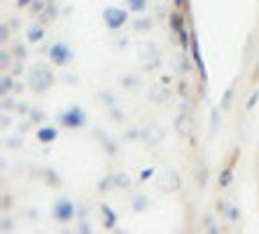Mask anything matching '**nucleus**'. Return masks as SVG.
Returning <instances> with one entry per match:
<instances>
[{
    "mask_svg": "<svg viewBox=\"0 0 259 234\" xmlns=\"http://www.w3.org/2000/svg\"><path fill=\"white\" fill-rule=\"evenodd\" d=\"M76 216V206L74 202H70L68 198H59L55 204H53V218L61 224L70 222L72 218Z\"/></svg>",
    "mask_w": 259,
    "mask_h": 234,
    "instance_id": "obj_5",
    "label": "nucleus"
},
{
    "mask_svg": "<svg viewBox=\"0 0 259 234\" xmlns=\"http://www.w3.org/2000/svg\"><path fill=\"white\" fill-rule=\"evenodd\" d=\"M192 55H194L196 66H198L200 72H202V78H206V70H204V66H202V59H200V51H198V43H196V41H192Z\"/></svg>",
    "mask_w": 259,
    "mask_h": 234,
    "instance_id": "obj_18",
    "label": "nucleus"
},
{
    "mask_svg": "<svg viewBox=\"0 0 259 234\" xmlns=\"http://www.w3.org/2000/svg\"><path fill=\"white\" fill-rule=\"evenodd\" d=\"M151 175H153V169H151V167H149V169H145V171H143V175H141V179L145 181V179H149Z\"/></svg>",
    "mask_w": 259,
    "mask_h": 234,
    "instance_id": "obj_31",
    "label": "nucleus"
},
{
    "mask_svg": "<svg viewBox=\"0 0 259 234\" xmlns=\"http://www.w3.org/2000/svg\"><path fill=\"white\" fill-rule=\"evenodd\" d=\"M49 59H51L53 66L66 68V66H70L72 59H74V51H72V47L68 43H63V41H55V43L49 47Z\"/></svg>",
    "mask_w": 259,
    "mask_h": 234,
    "instance_id": "obj_2",
    "label": "nucleus"
},
{
    "mask_svg": "<svg viewBox=\"0 0 259 234\" xmlns=\"http://www.w3.org/2000/svg\"><path fill=\"white\" fill-rule=\"evenodd\" d=\"M147 206H149V200H147L145 196L133 198V210H135V212H143V210H147Z\"/></svg>",
    "mask_w": 259,
    "mask_h": 234,
    "instance_id": "obj_20",
    "label": "nucleus"
},
{
    "mask_svg": "<svg viewBox=\"0 0 259 234\" xmlns=\"http://www.w3.org/2000/svg\"><path fill=\"white\" fill-rule=\"evenodd\" d=\"M102 16H104L106 27H109L111 31H119L129 20V10L119 8V6H109V8H104Z\"/></svg>",
    "mask_w": 259,
    "mask_h": 234,
    "instance_id": "obj_4",
    "label": "nucleus"
},
{
    "mask_svg": "<svg viewBox=\"0 0 259 234\" xmlns=\"http://www.w3.org/2000/svg\"><path fill=\"white\" fill-rule=\"evenodd\" d=\"M59 124H63L66 129H82L86 124V112L80 108V106H72V108L63 110L59 116H57Z\"/></svg>",
    "mask_w": 259,
    "mask_h": 234,
    "instance_id": "obj_3",
    "label": "nucleus"
},
{
    "mask_svg": "<svg viewBox=\"0 0 259 234\" xmlns=\"http://www.w3.org/2000/svg\"><path fill=\"white\" fill-rule=\"evenodd\" d=\"M165 139V129L161 124H149L145 129V141L147 143H161Z\"/></svg>",
    "mask_w": 259,
    "mask_h": 234,
    "instance_id": "obj_7",
    "label": "nucleus"
},
{
    "mask_svg": "<svg viewBox=\"0 0 259 234\" xmlns=\"http://www.w3.org/2000/svg\"><path fill=\"white\" fill-rule=\"evenodd\" d=\"M8 90H12V79L4 76V78H2V94H6Z\"/></svg>",
    "mask_w": 259,
    "mask_h": 234,
    "instance_id": "obj_25",
    "label": "nucleus"
},
{
    "mask_svg": "<svg viewBox=\"0 0 259 234\" xmlns=\"http://www.w3.org/2000/svg\"><path fill=\"white\" fill-rule=\"evenodd\" d=\"M53 81H55V76H53V72L45 66V63H35V66L31 68V72H29V86H31V90L35 94L47 92L53 86Z\"/></svg>",
    "mask_w": 259,
    "mask_h": 234,
    "instance_id": "obj_1",
    "label": "nucleus"
},
{
    "mask_svg": "<svg viewBox=\"0 0 259 234\" xmlns=\"http://www.w3.org/2000/svg\"><path fill=\"white\" fill-rule=\"evenodd\" d=\"M31 8H33V12L37 14V12H39V8H43V0H35V2L31 4Z\"/></svg>",
    "mask_w": 259,
    "mask_h": 234,
    "instance_id": "obj_29",
    "label": "nucleus"
},
{
    "mask_svg": "<svg viewBox=\"0 0 259 234\" xmlns=\"http://www.w3.org/2000/svg\"><path fill=\"white\" fill-rule=\"evenodd\" d=\"M0 57H2V70H6V66H8V63H10V55L2 49V53H0Z\"/></svg>",
    "mask_w": 259,
    "mask_h": 234,
    "instance_id": "obj_27",
    "label": "nucleus"
},
{
    "mask_svg": "<svg viewBox=\"0 0 259 234\" xmlns=\"http://www.w3.org/2000/svg\"><path fill=\"white\" fill-rule=\"evenodd\" d=\"M12 49H14V53H16V57H18V59H25V57H27V49H25L23 45H20V43H16Z\"/></svg>",
    "mask_w": 259,
    "mask_h": 234,
    "instance_id": "obj_23",
    "label": "nucleus"
},
{
    "mask_svg": "<svg viewBox=\"0 0 259 234\" xmlns=\"http://www.w3.org/2000/svg\"><path fill=\"white\" fill-rule=\"evenodd\" d=\"M113 179H115V185H117V187H123V189L131 187V177H129L127 173H115Z\"/></svg>",
    "mask_w": 259,
    "mask_h": 234,
    "instance_id": "obj_16",
    "label": "nucleus"
},
{
    "mask_svg": "<svg viewBox=\"0 0 259 234\" xmlns=\"http://www.w3.org/2000/svg\"><path fill=\"white\" fill-rule=\"evenodd\" d=\"M169 23H171V27H174V31H176V33H180V31L184 29V18H182V14H180V12H171V16H169Z\"/></svg>",
    "mask_w": 259,
    "mask_h": 234,
    "instance_id": "obj_19",
    "label": "nucleus"
},
{
    "mask_svg": "<svg viewBox=\"0 0 259 234\" xmlns=\"http://www.w3.org/2000/svg\"><path fill=\"white\" fill-rule=\"evenodd\" d=\"M147 98H149L151 102H155V104H163V102L169 98V90H167V88L153 86V88H149V92H147Z\"/></svg>",
    "mask_w": 259,
    "mask_h": 234,
    "instance_id": "obj_9",
    "label": "nucleus"
},
{
    "mask_svg": "<svg viewBox=\"0 0 259 234\" xmlns=\"http://www.w3.org/2000/svg\"><path fill=\"white\" fill-rule=\"evenodd\" d=\"M157 185L163 189V191H176V189H180V175L176 173V171H163L161 175H159V179H157Z\"/></svg>",
    "mask_w": 259,
    "mask_h": 234,
    "instance_id": "obj_6",
    "label": "nucleus"
},
{
    "mask_svg": "<svg viewBox=\"0 0 259 234\" xmlns=\"http://www.w3.org/2000/svg\"><path fill=\"white\" fill-rule=\"evenodd\" d=\"M180 90H182L180 94H182V96H186V81H182V83H180Z\"/></svg>",
    "mask_w": 259,
    "mask_h": 234,
    "instance_id": "obj_33",
    "label": "nucleus"
},
{
    "mask_svg": "<svg viewBox=\"0 0 259 234\" xmlns=\"http://www.w3.org/2000/svg\"><path fill=\"white\" fill-rule=\"evenodd\" d=\"M227 216H229L231 222H237V220H239V210H237V206H231V208H229Z\"/></svg>",
    "mask_w": 259,
    "mask_h": 234,
    "instance_id": "obj_22",
    "label": "nucleus"
},
{
    "mask_svg": "<svg viewBox=\"0 0 259 234\" xmlns=\"http://www.w3.org/2000/svg\"><path fill=\"white\" fill-rule=\"evenodd\" d=\"M37 139L41 143L49 145V143H53L57 139V129H55V126H41L39 133H37Z\"/></svg>",
    "mask_w": 259,
    "mask_h": 234,
    "instance_id": "obj_10",
    "label": "nucleus"
},
{
    "mask_svg": "<svg viewBox=\"0 0 259 234\" xmlns=\"http://www.w3.org/2000/svg\"><path fill=\"white\" fill-rule=\"evenodd\" d=\"M182 4V0H176V6H180Z\"/></svg>",
    "mask_w": 259,
    "mask_h": 234,
    "instance_id": "obj_34",
    "label": "nucleus"
},
{
    "mask_svg": "<svg viewBox=\"0 0 259 234\" xmlns=\"http://www.w3.org/2000/svg\"><path fill=\"white\" fill-rule=\"evenodd\" d=\"M111 183H115V179H113V177H109V179H102V181H100V185H98V191H109Z\"/></svg>",
    "mask_w": 259,
    "mask_h": 234,
    "instance_id": "obj_24",
    "label": "nucleus"
},
{
    "mask_svg": "<svg viewBox=\"0 0 259 234\" xmlns=\"http://www.w3.org/2000/svg\"><path fill=\"white\" fill-rule=\"evenodd\" d=\"M0 31H2V41H6V37H8V31H6V25H2V27H0Z\"/></svg>",
    "mask_w": 259,
    "mask_h": 234,
    "instance_id": "obj_32",
    "label": "nucleus"
},
{
    "mask_svg": "<svg viewBox=\"0 0 259 234\" xmlns=\"http://www.w3.org/2000/svg\"><path fill=\"white\" fill-rule=\"evenodd\" d=\"M43 37H45V29H43L41 25L29 27V31H27V41H29V43H39Z\"/></svg>",
    "mask_w": 259,
    "mask_h": 234,
    "instance_id": "obj_11",
    "label": "nucleus"
},
{
    "mask_svg": "<svg viewBox=\"0 0 259 234\" xmlns=\"http://www.w3.org/2000/svg\"><path fill=\"white\" fill-rule=\"evenodd\" d=\"M233 94H235V86L227 88V92H225V96H223V100H221V108H223V110H231V104H233Z\"/></svg>",
    "mask_w": 259,
    "mask_h": 234,
    "instance_id": "obj_17",
    "label": "nucleus"
},
{
    "mask_svg": "<svg viewBox=\"0 0 259 234\" xmlns=\"http://www.w3.org/2000/svg\"><path fill=\"white\" fill-rule=\"evenodd\" d=\"M257 100H259V90H253V94L249 96L245 108H247V110H253V108H255V104H257Z\"/></svg>",
    "mask_w": 259,
    "mask_h": 234,
    "instance_id": "obj_21",
    "label": "nucleus"
},
{
    "mask_svg": "<svg viewBox=\"0 0 259 234\" xmlns=\"http://www.w3.org/2000/svg\"><path fill=\"white\" fill-rule=\"evenodd\" d=\"M192 126H194V124H192V118H190L186 112L176 118V131H178L182 137H188V135L192 133Z\"/></svg>",
    "mask_w": 259,
    "mask_h": 234,
    "instance_id": "obj_8",
    "label": "nucleus"
},
{
    "mask_svg": "<svg viewBox=\"0 0 259 234\" xmlns=\"http://www.w3.org/2000/svg\"><path fill=\"white\" fill-rule=\"evenodd\" d=\"M237 155H239V151H237ZM237 155L233 157V161L229 163V167H227V169H223V173H221V177H219V183H221V187H227V185L231 183V179H233V171H231V167H233V163H235Z\"/></svg>",
    "mask_w": 259,
    "mask_h": 234,
    "instance_id": "obj_13",
    "label": "nucleus"
},
{
    "mask_svg": "<svg viewBox=\"0 0 259 234\" xmlns=\"http://www.w3.org/2000/svg\"><path fill=\"white\" fill-rule=\"evenodd\" d=\"M102 214H104V226H106V228H113L115 222H117V214L111 210V206L102 204Z\"/></svg>",
    "mask_w": 259,
    "mask_h": 234,
    "instance_id": "obj_14",
    "label": "nucleus"
},
{
    "mask_svg": "<svg viewBox=\"0 0 259 234\" xmlns=\"http://www.w3.org/2000/svg\"><path fill=\"white\" fill-rule=\"evenodd\" d=\"M41 14H43V12H41ZM53 16H55V8H53V6H49V12H45L41 18H43V23H49V20H53Z\"/></svg>",
    "mask_w": 259,
    "mask_h": 234,
    "instance_id": "obj_26",
    "label": "nucleus"
},
{
    "mask_svg": "<svg viewBox=\"0 0 259 234\" xmlns=\"http://www.w3.org/2000/svg\"><path fill=\"white\" fill-rule=\"evenodd\" d=\"M178 35H180V39H182V45H184V47H186V49H188V35H186V31H184V29H182V31H180V33H178Z\"/></svg>",
    "mask_w": 259,
    "mask_h": 234,
    "instance_id": "obj_30",
    "label": "nucleus"
},
{
    "mask_svg": "<svg viewBox=\"0 0 259 234\" xmlns=\"http://www.w3.org/2000/svg\"><path fill=\"white\" fill-rule=\"evenodd\" d=\"M31 4H33V0H16L18 8H25V6H31Z\"/></svg>",
    "mask_w": 259,
    "mask_h": 234,
    "instance_id": "obj_28",
    "label": "nucleus"
},
{
    "mask_svg": "<svg viewBox=\"0 0 259 234\" xmlns=\"http://www.w3.org/2000/svg\"><path fill=\"white\" fill-rule=\"evenodd\" d=\"M151 27H153V20H151L149 16H141L133 23V29L139 31V33H147V31H151Z\"/></svg>",
    "mask_w": 259,
    "mask_h": 234,
    "instance_id": "obj_12",
    "label": "nucleus"
},
{
    "mask_svg": "<svg viewBox=\"0 0 259 234\" xmlns=\"http://www.w3.org/2000/svg\"><path fill=\"white\" fill-rule=\"evenodd\" d=\"M127 4H129V8H131L133 12L143 14L147 10V6H149V0H127Z\"/></svg>",
    "mask_w": 259,
    "mask_h": 234,
    "instance_id": "obj_15",
    "label": "nucleus"
}]
</instances>
